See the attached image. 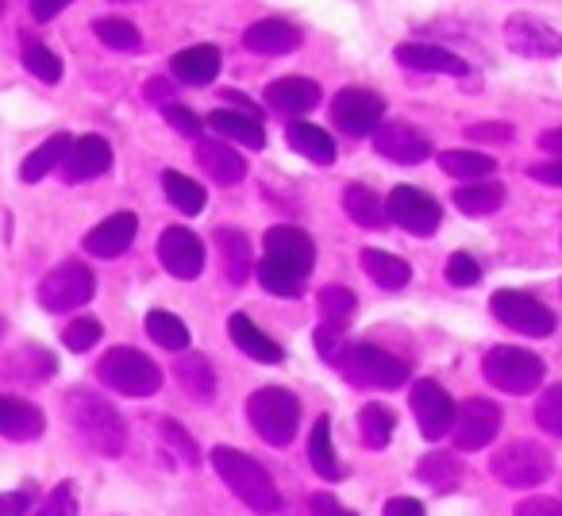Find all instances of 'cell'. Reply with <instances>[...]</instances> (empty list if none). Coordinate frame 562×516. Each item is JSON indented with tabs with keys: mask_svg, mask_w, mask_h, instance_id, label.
Instances as JSON below:
<instances>
[{
	"mask_svg": "<svg viewBox=\"0 0 562 516\" xmlns=\"http://www.w3.org/2000/svg\"><path fill=\"white\" fill-rule=\"evenodd\" d=\"M362 270H367L370 282L382 285V290H405L408 278H413L405 258L390 255V250H378V247L362 250Z\"/></svg>",
	"mask_w": 562,
	"mask_h": 516,
	"instance_id": "31",
	"label": "cell"
},
{
	"mask_svg": "<svg viewBox=\"0 0 562 516\" xmlns=\"http://www.w3.org/2000/svg\"><path fill=\"white\" fill-rule=\"evenodd\" d=\"M147 101H155V104H170V81H162V78H150L147 81Z\"/></svg>",
	"mask_w": 562,
	"mask_h": 516,
	"instance_id": "59",
	"label": "cell"
},
{
	"mask_svg": "<svg viewBox=\"0 0 562 516\" xmlns=\"http://www.w3.org/2000/svg\"><path fill=\"white\" fill-rule=\"evenodd\" d=\"M290 147L297 150V155H305L308 162H316V166H331V162H336V139H331L324 127L305 124V120L290 124Z\"/></svg>",
	"mask_w": 562,
	"mask_h": 516,
	"instance_id": "33",
	"label": "cell"
},
{
	"mask_svg": "<svg viewBox=\"0 0 562 516\" xmlns=\"http://www.w3.org/2000/svg\"><path fill=\"white\" fill-rule=\"evenodd\" d=\"M0 332H4V321H0Z\"/></svg>",
	"mask_w": 562,
	"mask_h": 516,
	"instance_id": "61",
	"label": "cell"
},
{
	"mask_svg": "<svg viewBox=\"0 0 562 516\" xmlns=\"http://www.w3.org/2000/svg\"><path fill=\"white\" fill-rule=\"evenodd\" d=\"M173 374H178L181 390L193 401H201V405H209V401L216 397V370H212V362L204 359V355H193V351L181 355Z\"/></svg>",
	"mask_w": 562,
	"mask_h": 516,
	"instance_id": "29",
	"label": "cell"
},
{
	"mask_svg": "<svg viewBox=\"0 0 562 516\" xmlns=\"http://www.w3.org/2000/svg\"><path fill=\"white\" fill-rule=\"evenodd\" d=\"M32 516H78V497H74V485L63 482L47 493L40 508H32Z\"/></svg>",
	"mask_w": 562,
	"mask_h": 516,
	"instance_id": "49",
	"label": "cell"
},
{
	"mask_svg": "<svg viewBox=\"0 0 562 516\" xmlns=\"http://www.w3.org/2000/svg\"><path fill=\"white\" fill-rule=\"evenodd\" d=\"M97 378L109 390L127 393V397H150L162 390V370L150 355L135 351V347H112L109 355H101L97 362Z\"/></svg>",
	"mask_w": 562,
	"mask_h": 516,
	"instance_id": "4",
	"label": "cell"
},
{
	"mask_svg": "<svg viewBox=\"0 0 562 516\" xmlns=\"http://www.w3.org/2000/svg\"><path fill=\"white\" fill-rule=\"evenodd\" d=\"M74 0H32V16L40 20V24H47V20H55L63 9H70Z\"/></svg>",
	"mask_w": 562,
	"mask_h": 516,
	"instance_id": "58",
	"label": "cell"
},
{
	"mask_svg": "<svg viewBox=\"0 0 562 516\" xmlns=\"http://www.w3.org/2000/svg\"><path fill=\"white\" fill-rule=\"evenodd\" d=\"M316 351H321V359H324V362H331V367H336L339 355L347 351L344 332H339V328H328V324H321V328H316Z\"/></svg>",
	"mask_w": 562,
	"mask_h": 516,
	"instance_id": "51",
	"label": "cell"
},
{
	"mask_svg": "<svg viewBox=\"0 0 562 516\" xmlns=\"http://www.w3.org/2000/svg\"><path fill=\"white\" fill-rule=\"evenodd\" d=\"M63 408H66V420H70L74 436H78L93 455L116 459V455L127 447L124 416H120L104 397H97L93 390H70L63 401Z\"/></svg>",
	"mask_w": 562,
	"mask_h": 516,
	"instance_id": "1",
	"label": "cell"
},
{
	"mask_svg": "<svg viewBox=\"0 0 562 516\" xmlns=\"http://www.w3.org/2000/svg\"><path fill=\"white\" fill-rule=\"evenodd\" d=\"M104 336V324L97 316H78L63 328V344L70 347L74 355H86L89 347H97V339Z\"/></svg>",
	"mask_w": 562,
	"mask_h": 516,
	"instance_id": "44",
	"label": "cell"
},
{
	"mask_svg": "<svg viewBox=\"0 0 562 516\" xmlns=\"http://www.w3.org/2000/svg\"><path fill=\"white\" fill-rule=\"evenodd\" d=\"M451 201L467 216H493L505 204V186H497V181H470V186L454 189Z\"/></svg>",
	"mask_w": 562,
	"mask_h": 516,
	"instance_id": "34",
	"label": "cell"
},
{
	"mask_svg": "<svg viewBox=\"0 0 562 516\" xmlns=\"http://www.w3.org/2000/svg\"><path fill=\"white\" fill-rule=\"evenodd\" d=\"M158 262L166 267V274L181 278V282H193L204 270V243L189 227H166L158 235Z\"/></svg>",
	"mask_w": 562,
	"mask_h": 516,
	"instance_id": "14",
	"label": "cell"
},
{
	"mask_svg": "<svg viewBox=\"0 0 562 516\" xmlns=\"http://www.w3.org/2000/svg\"><path fill=\"white\" fill-rule=\"evenodd\" d=\"M485 382L497 385L501 393L524 397V393H531L536 385H543V359L524 351V347L501 344L485 355Z\"/></svg>",
	"mask_w": 562,
	"mask_h": 516,
	"instance_id": "7",
	"label": "cell"
},
{
	"mask_svg": "<svg viewBox=\"0 0 562 516\" xmlns=\"http://www.w3.org/2000/svg\"><path fill=\"white\" fill-rule=\"evenodd\" d=\"M212 467H216V474L224 478V485L250 508V513L273 516L281 508L278 482H273L270 470H266L258 459L235 451V447H216V451H212Z\"/></svg>",
	"mask_w": 562,
	"mask_h": 516,
	"instance_id": "2",
	"label": "cell"
},
{
	"mask_svg": "<svg viewBox=\"0 0 562 516\" xmlns=\"http://www.w3.org/2000/svg\"><path fill=\"white\" fill-rule=\"evenodd\" d=\"M539 147H543L547 155L562 158V127H554V132H543V135H539Z\"/></svg>",
	"mask_w": 562,
	"mask_h": 516,
	"instance_id": "60",
	"label": "cell"
},
{
	"mask_svg": "<svg viewBox=\"0 0 562 516\" xmlns=\"http://www.w3.org/2000/svg\"><path fill=\"white\" fill-rule=\"evenodd\" d=\"M374 150L382 158H390V162L420 166L424 158H431V139L420 132V127L405 124V120H390V124H378Z\"/></svg>",
	"mask_w": 562,
	"mask_h": 516,
	"instance_id": "15",
	"label": "cell"
},
{
	"mask_svg": "<svg viewBox=\"0 0 562 516\" xmlns=\"http://www.w3.org/2000/svg\"><path fill=\"white\" fill-rule=\"evenodd\" d=\"M158 431H162V439L170 444V451L178 455L186 467H201V451H196V439L189 436L186 428H181L178 420H162L158 424Z\"/></svg>",
	"mask_w": 562,
	"mask_h": 516,
	"instance_id": "47",
	"label": "cell"
},
{
	"mask_svg": "<svg viewBox=\"0 0 562 516\" xmlns=\"http://www.w3.org/2000/svg\"><path fill=\"white\" fill-rule=\"evenodd\" d=\"M344 209L359 227H382L385 224V197H378L374 189L362 186V181H351V186L344 189Z\"/></svg>",
	"mask_w": 562,
	"mask_h": 516,
	"instance_id": "35",
	"label": "cell"
},
{
	"mask_svg": "<svg viewBox=\"0 0 562 516\" xmlns=\"http://www.w3.org/2000/svg\"><path fill=\"white\" fill-rule=\"evenodd\" d=\"M385 220L397 224L401 232L408 235H436L439 220H443V209L431 193L416 186H397L390 197H385Z\"/></svg>",
	"mask_w": 562,
	"mask_h": 516,
	"instance_id": "10",
	"label": "cell"
},
{
	"mask_svg": "<svg viewBox=\"0 0 562 516\" xmlns=\"http://www.w3.org/2000/svg\"><path fill=\"white\" fill-rule=\"evenodd\" d=\"M209 127H212V132H220V139H235V143H243V147H250V150L266 147L262 124H258V120H250V116H243V112L216 109L209 116Z\"/></svg>",
	"mask_w": 562,
	"mask_h": 516,
	"instance_id": "32",
	"label": "cell"
},
{
	"mask_svg": "<svg viewBox=\"0 0 562 516\" xmlns=\"http://www.w3.org/2000/svg\"><path fill=\"white\" fill-rule=\"evenodd\" d=\"M27 513H32V493L27 490L0 493V516H27Z\"/></svg>",
	"mask_w": 562,
	"mask_h": 516,
	"instance_id": "54",
	"label": "cell"
},
{
	"mask_svg": "<svg viewBox=\"0 0 562 516\" xmlns=\"http://www.w3.org/2000/svg\"><path fill=\"white\" fill-rule=\"evenodd\" d=\"M243 47L255 55H293L301 47V32L285 20H258L243 32Z\"/></svg>",
	"mask_w": 562,
	"mask_h": 516,
	"instance_id": "24",
	"label": "cell"
},
{
	"mask_svg": "<svg viewBox=\"0 0 562 516\" xmlns=\"http://www.w3.org/2000/svg\"><path fill=\"white\" fill-rule=\"evenodd\" d=\"M196 162H201V170H209V178L220 181V186H239V181L247 178V162H243V155L235 147H227L224 139H201L196 143Z\"/></svg>",
	"mask_w": 562,
	"mask_h": 516,
	"instance_id": "25",
	"label": "cell"
},
{
	"mask_svg": "<svg viewBox=\"0 0 562 516\" xmlns=\"http://www.w3.org/2000/svg\"><path fill=\"white\" fill-rule=\"evenodd\" d=\"M397 63L405 70H420V74H454V78H467L470 66L462 63L454 51L436 47V43H397Z\"/></svg>",
	"mask_w": 562,
	"mask_h": 516,
	"instance_id": "19",
	"label": "cell"
},
{
	"mask_svg": "<svg viewBox=\"0 0 562 516\" xmlns=\"http://www.w3.org/2000/svg\"><path fill=\"white\" fill-rule=\"evenodd\" d=\"M93 32H97V40L104 43V47H112V51H143V35H139V27L135 24H127V20H120V16H104V20H97L93 24Z\"/></svg>",
	"mask_w": 562,
	"mask_h": 516,
	"instance_id": "43",
	"label": "cell"
},
{
	"mask_svg": "<svg viewBox=\"0 0 562 516\" xmlns=\"http://www.w3.org/2000/svg\"><path fill=\"white\" fill-rule=\"evenodd\" d=\"M247 416L266 444L285 447V444H293V436H297V428H301V401L293 397L290 390L266 385V390L247 397Z\"/></svg>",
	"mask_w": 562,
	"mask_h": 516,
	"instance_id": "5",
	"label": "cell"
},
{
	"mask_svg": "<svg viewBox=\"0 0 562 516\" xmlns=\"http://www.w3.org/2000/svg\"><path fill=\"white\" fill-rule=\"evenodd\" d=\"M135 235H139V216H135V212H112L109 220H101V224L86 235V250L97 258H116L132 247Z\"/></svg>",
	"mask_w": 562,
	"mask_h": 516,
	"instance_id": "18",
	"label": "cell"
},
{
	"mask_svg": "<svg viewBox=\"0 0 562 516\" xmlns=\"http://www.w3.org/2000/svg\"><path fill=\"white\" fill-rule=\"evenodd\" d=\"M516 516H562L559 497H528L516 505Z\"/></svg>",
	"mask_w": 562,
	"mask_h": 516,
	"instance_id": "53",
	"label": "cell"
},
{
	"mask_svg": "<svg viewBox=\"0 0 562 516\" xmlns=\"http://www.w3.org/2000/svg\"><path fill=\"white\" fill-rule=\"evenodd\" d=\"M382 516H424V505L416 497H393L385 501Z\"/></svg>",
	"mask_w": 562,
	"mask_h": 516,
	"instance_id": "57",
	"label": "cell"
},
{
	"mask_svg": "<svg viewBox=\"0 0 562 516\" xmlns=\"http://www.w3.org/2000/svg\"><path fill=\"white\" fill-rule=\"evenodd\" d=\"M336 367L355 390H401L408 382V362L370 344H347Z\"/></svg>",
	"mask_w": 562,
	"mask_h": 516,
	"instance_id": "3",
	"label": "cell"
},
{
	"mask_svg": "<svg viewBox=\"0 0 562 516\" xmlns=\"http://www.w3.org/2000/svg\"><path fill=\"white\" fill-rule=\"evenodd\" d=\"M308 462H313L316 474L328 478V482H336V478L344 474V467H339V459H336V447H331L328 416H321V420L313 424V436H308Z\"/></svg>",
	"mask_w": 562,
	"mask_h": 516,
	"instance_id": "38",
	"label": "cell"
},
{
	"mask_svg": "<svg viewBox=\"0 0 562 516\" xmlns=\"http://www.w3.org/2000/svg\"><path fill=\"white\" fill-rule=\"evenodd\" d=\"M97 293V278L86 262H63L40 282V305L47 313H74V309L89 305Z\"/></svg>",
	"mask_w": 562,
	"mask_h": 516,
	"instance_id": "8",
	"label": "cell"
},
{
	"mask_svg": "<svg viewBox=\"0 0 562 516\" xmlns=\"http://www.w3.org/2000/svg\"><path fill=\"white\" fill-rule=\"evenodd\" d=\"M528 178L531 181H543V186L562 189V158H551V162H531L528 166Z\"/></svg>",
	"mask_w": 562,
	"mask_h": 516,
	"instance_id": "55",
	"label": "cell"
},
{
	"mask_svg": "<svg viewBox=\"0 0 562 516\" xmlns=\"http://www.w3.org/2000/svg\"><path fill=\"white\" fill-rule=\"evenodd\" d=\"M316 305H321V316L328 328H347V321L355 316V309H359V298H355L347 285H324L321 298H316Z\"/></svg>",
	"mask_w": 562,
	"mask_h": 516,
	"instance_id": "42",
	"label": "cell"
},
{
	"mask_svg": "<svg viewBox=\"0 0 562 516\" xmlns=\"http://www.w3.org/2000/svg\"><path fill=\"white\" fill-rule=\"evenodd\" d=\"M216 250L220 262H224V278L232 285H243L250 278V239L239 232V227H216Z\"/></svg>",
	"mask_w": 562,
	"mask_h": 516,
	"instance_id": "27",
	"label": "cell"
},
{
	"mask_svg": "<svg viewBox=\"0 0 562 516\" xmlns=\"http://www.w3.org/2000/svg\"><path fill=\"white\" fill-rule=\"evenodd\" d=\"M513 124L505 120H493V124H470L467 127V139H477V143H513Z\"/></svg>",
	"mask_w": 562,
	"mask_h": 516,
	"instance_id": "52",
	"label": "cell"
},
{
	"mask_svg": "<svg viewBox=\"0 0 562 516\" xmlns=\"http://www.w3.org/2000/svg\"><path fill=\"white\" fill-rule=\"evenodd\" d=\"M408 405H413L416 413V424H420L424 439H443L447 431L454 428V401L447 397V390L439 382H431V378H420V382L413 385V393H408Z\"/></svg>",
	"mask_w": 562,
	"mask_h": 516,
	"instance_id": "11",
	"label": "cell"
},
{
	"mask_svg": "<svg viewBox=\"0 0 562 516\" xmlns=\"http://www.w3.org/2000/svg\"><path fill=\"white\" fill-rule=\"evenodd\" d=\"M266 104L278 116H305L321 104V86L308 78H278L266 86Z\"/></svg>",
	"mask_w": 562,
	"mask_h": 516,
	"instance_id": "20",
	"label": "cell"
},
{
	"mask_svg": "<svg viewBox=\"0 0 562 516\" xmlns=\"http://www.w3.org/2000/svg\"><path fill=\"white\" fill-rule=\"evenodd\" d=\"M162 116L170 120L173 132H181L186 139H201V116H196L193 109H186V104L170 101V104H162Z\"/></svg>",
	"mask_w": 562,
	"mask_h": 516,
	"instance_id": "50",
	"label": "cell"
},
{
	"mask_svg": "<svg viewBox=\"0 0 562 516\" xmlns=\"http://www.w3.org/2000/svg\"><path fill=\"white\" fill-rule=\"evenodd\" d=\"M490 470L508 490H531V485L551 478L554 459L547 447L531 444V439H520V444H508V447H501V451H493Z\"/></svg>",
	"mask_w": 562,
	"mask_h": 516,
	"instance_id": "6",
	"label": "cell"
},
{
	"mask_svg": "<svg viewBox=\"0 0 562 516\" xmlns=\"http://www.w3.org/2000/svg\"><path fill=\"white\" fill-rule=\"evenodd\" d=\"M505 43H508V51L520 55V58H559L562 55V35L554 32V27L531 20V16L508 20Z\"/></svg>",
	"mask_w": 562,
	"mask_h": 516,
	"instance_id": "16",
	"label": "cell"
},
{
	"mask_svg": "<svg viewBox=\"0 0 562 516\" xmlns=\"http://www.w3.org/2000/svg\"><path fill=\"white\" fill-rule=\"evenodd\" d=\"M24 66H27V74H35V78L47 81V86H55V81L63 78V63H58L55 51L43 47V43H27V47H24Z\"/></svg>",
	"mask_w": 562,
	"mask_h": 516,
	"instance_id": "46",
	"label": "cell"
},
{
	"mask_svg": "<svg viewBox=\"0 0 562 516\" xmlns=\"http://www.w3.org/2000/svg\"><path fill=\"white\" fill-rule=\"evenodd\" d=\"M393 428H397V416H393V408L385 405H367L359 413V431H362V444L370 447V451H385L393 439Z\"/></svg>",
	"mask_w": 562,
	"mask_h": 516,
	"instance_id": "40",
	"label": "cell"
},
{
	"mask_svg": "<svg viewBox=\"0 0 562 516\" xmlns=\"http://www.w3.org/2000/svg\"><path fill=\"white\" fill-rule=\"evenodd\" d=\"M227 336H232V344L239 347L243 355H250L255 362H266V367H278V362L285 359L281 344H273V339L266 336V332L258 328V324L250 321L247 313H232V316H227Z\"/></svg>",
	"mask_w": 562,
	"mask_h": 516,
	"instance_id": "22",
	"label": "cell"
},
{
	"mask_svg": "<svg viewBox=\"0 0 562 516\" xmlns=\"http://www.w3.org/2000/svg\"><path fill=\"white\" fill-rule=\"evenodd\" d=\"M385 116V101L370 89H344L331 101V120L344 135H374Z\"/></svg>",
	"mask_w": 562,
	"mask_h": 516,
	"instance_id": "13",
	"label": "cell"
},
{
	"mask_svg": "<svg viewBox=\"0 0 562 516\" xmlns=\"http://www.w3.org/2000/svg\"><path fill=\"white\" fill-rule=\"evenodd\" d=\"M308 508H313V516H355L351 508L339 505L331 493H313V501H308Z\"/></svg>",
	"mask_w": 562,
	"mask_h": 516,
	"instance_id": "56",
	"label": "cell"
},
{
	"mask_svg": "<svg viewBox=\"0 0 562 516\" xmlns=\"http://www.w3.org/2000/svg\"><path fill=\"white\" fill-rule=\"evenodd\" d=\"M439 166H443L447 178L462 181H490V173L497 170V162L490 155H482V150H443Z\"/></svg>",
	"mask_w": 562,
	"mask_h": 516,
	"instance_id": "37",
	"label": "cell"
},
{
	"mask_svg": "<svg viewBox=\"0 0 562 516\" xmlns=\"http://www.w3.org/2000/svg\"><path fill=\"white\" fill-rule=\"evenodd\" d=\"M109 166H112L109 139H101V135H81V139L70 143V150H66V158H63V166H58V170H63L66 181L81 186V181L101 178Z\"/></svg>",
	"mask_w": 562,
	"mask_h": 516,
	"instance_id": "17",
	"label": "cell"
},
{
	"mask_svg": "<svg viewBox=\"0 0 562 516\" xmlns=\"http://www.w3.org/2000/svg\"><path fill=\"white\" fill-rule=\"evenodd\" d=\"M501 428V408L485 397H470L454 408V447L459 451H482L493 444Z\"/></svg>",
	"mask_w": 562,
	"mask_h": 516,
	"instance_id": "12",
	"label": "cell"
},
{
	"mask_svg": "<svg viewBox=\"0 0 562 516\" xmlns=\"http://www.w3.org/2000/svg\"><path fill=\"white\" fill-rule=\"evenodd\" d=\"M162 186L178 212H186V216H201L204 212V201H209V197H204V186H196L193 178H186V173H178V170H166Z\"/></svg>",
	"mask_w": 562,
	"mask_h": 516,
	"instance_id": "41",
	"label": "cell"
},
{
	"mask_svg": "<svg viewBox=\"0 0 562 516\" xmlns=\"http://www.w3.org/2000/svg\"><path fill=\"white\" fill-rule=\"evenodd\" d=\"M536 424L547 431V436H559L562 439V382L559 385H547L536 401Z\"/></svg>",
	"mask_w": 562,
	"mask_h": 516,
	"instance_id": "45",
	"label": "cell"
},
{
	"mask_svg": "<svg viewBox=\"0 0 562 516\" xmlns=\"http://www.w3.org/2000/svg\"><path fill=\"white\" fill-rule=\"evenodd\" d=\"M70 143H74V135H66V132L50 135V139L43 143V147H35L32 155L24 158V166H20V178H24V181L47 178L50 170H58V166H63V158H66V150H70Z\"/></svg>",
	"mask_w": 562,
	"mask_h": 516,
	"instance_id": "36",
	"label": "cell"
},
{
	"mask_svg": "<svg viewBox=\"0 0 562 516\" xmlns=\"http://www.w3.org/2000/svg\"><path fill=\"white\" fill-rule=\"evenodd\" d=\"M262 247H266V255L285 258V262H293V267H301V270H308V274H313L316 247H313V239H308V232H301V227H293V224L270 227V232H266V239H262Z\"/></svg>",
	"mask_w": 562,
	"mask_h": 516,
	"instance_id": "23",
	"label": "cell"
},
{
	"mask_svg": "<svg viewBox=\"0 0 562 516\" xmlns=\"http://www.w3.org/2000/svg\"><path fill=\"white\" fill-rule=\"evenodd\" d=\"M147 336L166 351H189V324L181 316L166 313V309L147 313Z\"/></svg>",
	"mask_w": 562,
	"mask_h": 516,
	"instance_id": "39",
	"label": "cell"
},
{
	"mask_svg": "<svg viewBox=\"0 0 562 516\" xmlns=\"http://www.w3.org/2000/svg\"><path fill=\"white\" fill-rule=\"evenodd\" d=\"M443 278L451 285H474L477 278H482V262H477L474 255H467V250H454V255L447 258Z\"/></svg>",
	"mask_w": 562,
	"mask_h": 516,
	"instance_id": "48",
	"label": "cell"
},
{
	"mask_svg": "<svg viewBox=\"0 0 562 516\" xmlns=\"http://www.w3.org/2000/svg\"><path fill=\"white\" fill-rule=\"evenodd\" d=\"M43 431H47V416H43L40 405L0 393V436L24 444V439H40Z\"/></svg>",
	"mask_w": 562,
	"mask_h": 516,
	"instance_id": "21",
	"label": "cell"
},
{
	"mask_svg": "<svg viewBox=\"0 0 562 516\" xmlns=\"http://www.w3.org/2000/svg\"><path fill=\"white\" fill-rule=\"evenodd\" d=\"M173 78L186 81V86H212V78L220 74V51L212 43H201V47H189L181 55H173L170 63Z\"/></svg>",
	"mask_w": 562,
	"mask_h": 516,
	"instance_id": "28",
	"label": "cell"
},
{
	"mask_svg": "<svg viewBox=\"0 0 562 516\" xmlns=\"http://www.w3.org/2000/svg\"><path fill=\"white\" fill-rule=\"evenodd\" d=\"M490 309L505 328L520 332V336H528V339H543L554 332V313L539 298H531V293L501 290V293H493Z\"/></svg>",
	"mask_w": 562,
	"mask_h": 516,
	"instance_id": "9",
	"label": "cell"
},
{
	"mask_svg": "<svg viewBox=\"0 0 562 516\" xmlns=\"http://www.w3.org/2000/svg\"><path fill=\"white\" fill-rule=\"evenodd\" d=\"M258 282H262V290L273 293V298H301L308 282V270L293 267L285 258L262 255V262H258Z\"/></svg>",
	"mask_w": 562,
	"mask_h": 516,
	"instance_id": "26",
	"label": "cell"
},
{
	"mask_svg": "<svg viewBox=\"0 0 562 516\" xmlns=\"http://www.w3.org/2000/svg\"><path fill=\"white\" fill-rule=\"evenodd\" d=\"M462 459L459 455H451V451H431V455H424L420 459V467H416V478H420L428 490H436V493H451V490H459L462 485Z\"/></svg>",
	"mask_w": 562,
	"mask_h": 516,
	"instance_id": "30",
	"label": "cell"
}]
</instances>
